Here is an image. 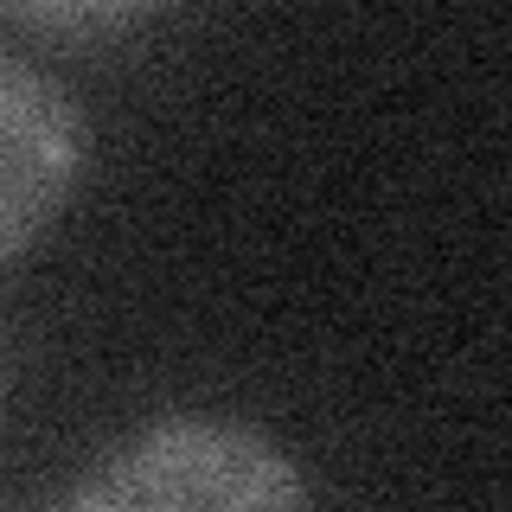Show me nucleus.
<instances>
[{"label":"nucleus","mask_w":512,"mask_h":512,"mask_svg":"<svg viewBox=\"0 0 512 512\" xmlns=\"http://www.w3.org/2000/svg\"><path fill=\"white\" fill-rule=\"evenodd\" d=\"M58 512H314L269 436L224 416H173L128 436Z\"/></svg>","instance_id":"f257e3e1"},{"label":"nucleus","mask_w":512,"mask_h":512,"mask_svg":"<svg viewBox=\"0 0 512 512\" xmlns=\"http://www.w3.org/2000/svg\"><path fill=\"white\" fill-rule=\"evenodd\" d=\"M84 128L39 64L0 52V269L20 256L77 186Z\"/></svg>","instance_id":"f03ea898"},{"label":"nucleus","mask_w":512,"mask_h":512,"mask_svg":"<svg viewBox=\"0 0 512 512\" xmlns=\"http://www.w3.org/2000/svg\"><path fill=\"white\" fill-rule=\"evenodd\" d=\"M20 26H39V32H122L135 26L141 13L135 7H26L13 13Z\"/></svg>","instance_id":"7ed1b4c3"},{"label":"nucleus","mask_w":512,"mask_h":512,"mask_svg":"<svg viewBox=\"0 0 512 512\" xmlns=\"http://www.w3.org/2000/svg\"><path fill=\"white\" fill-rule=\"evenodd\" d=\"M0 410H7V346H0Z\"/></svg>","instance_id":"20e7f679"}]
</instances>
